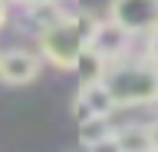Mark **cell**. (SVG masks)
I'll return each mask as SVG.
<instances>
[{
    "mask_svg": "<svg viewBox=\"0 0 158 152\" xmlns=\"http://www.w3.org/2000/svg\"><path fill=\"white\" fill-rule=\"evenodd\" d=\"M96 27H99V20L89 10L69 13V17H63L59 23H53L49 30L40 33V50H43V56H46L53 66L73 70L79 63V56L89 50Z\"/></svg>",
    "mask_w": 158,
    "mask_h": 152,
    "instance_id": "cell-1",
    "label": "cell"
},
{
    "mask_svg": "<svg viewBox=\"0 0 158 152\" xmlns=\"http://www.w3.org/2000/svg\"><path fill=\"white\" fill-rule=\"evenodd\" d=\"M106 89L115 106H145L158 102V66L155 63H106Z\"/></svg>",
    "mask_w": 158,
    "mask_h": 152,
    "instance_id": "cell-2",
    "label": "cell"
},
{
    "mask_svg": "<svg viewBox=\"0 0 158 152\" xmlns=\"http://www.w3.org/2000/svg\"><path fill=\"white\" fill-rule=\"evenodd\" d=\"M109 20L132 33H152L158 30V0H112Z\"/></svg>",
    "mask_w": 158,
    "mask_h": 152,
    "instance_id": "cell-3",
    "label": "cell"
},
{
    "mask_svg": "<svg viewBox=\"0 0 158 152\" xmlns=\"http://www.w3.org/2000/svg\"><path fill=\"white\" fill-rule=\"evenodd\" d=\"M125 46H128V33L118 27V23L112 20H99L96 33H92V43H89V50L96 53V56H102L106 63H118L122 56H125Z\"/></svg>",
    "mask_w": 158,
    "mask_h": 152,
    "instance_id": "cell-4",
    "label": "cell"
},
{
    "mask_svg": "<svg viewBox=\"0 0 158 152\" xmlns=\"http://www.w3.org/2000/svg\"><path fill=\"white\" fill-rule=\"evenodd\" d=\"M40 73V60L27 50H10L0 56V80L10 83V86H23V83H33Z\"/></svg>",
    "mask_w": 158,
    "mask_h": 152,
    "instance_id": "cell-5",
    "label": "cell"
},
{
    "mask_svg": "<svg viewBox=\"0 0 158 152\" xmlns=\"http://www.w3.org/2000/svg\"><path fill=\"white\" fill-rule=\"evenodd\" d=\"M79 96L86 99L89 112H92V116H99V119H109V116L115 112V99H112V93L106 89V83H102V80L86 83V86L79 89Z\"/></svg>",
    "mask_w": 158,
    "mask_h": 152,
    "instance_id": "cell-6",
    "label": "cell"
},
{
    "mask_svg": "<svg viewBox=\"0 0 158 152\" xmlns=\"http://www.w3.org/2000/svg\"><path fill=\"white\" fill-rule=\"evenodd\" d=\"M115 142L122 152H155L148 126H122L115 129Z\"/></svg>",
    "mask_w": 158,
    "mask_h": 152,
    "instance_id": "cell-7",
    "label": "cell"
},
{
    "mask_svg": "<svg viewBox=\"0 0 158 152\" xmlns=\"http://www.w3.org/2000/svg\"><path fill=\"white\" fill-rule=\"evenodd\" d=\"M30 10H33V23L40 27V33H43V30H49L53 23H59L63 17H66V13L59 10V3H56V0H43V3H33Z\"/></svg>",
    "mask_w": 158,
    "mask_h": 152,
    "instance_id": "cell-8",
    "label": "cell"
},
{
    "mask_svg": "<svg viewBox=\"0 0 158 152\" xmlns=\"http://www.w3.org/2000/svg\"><path fill=\"white\" fill-rule=\"evenodd\" d=\"M73 70L82 73V80H86V83H96V80H102V73H106V60H102V56H96L92 50H86Z\"/></svg>",
    "mask_w": 158,
    "mask_h": 152,
    "instance_id": "cell-9",
    "label": "cell"
},
{
    "mask_svg": "<svg viewBox=\"0 0 158 152\" xmlns=\"http://www.w3.org/2000/svg\"><path fill=\"white\" fill-rule=\"evenodd\" d=\"M112 136V129H109V122L106 119H89V122H82L79 126V139H82V145H96V142H102V139H109Z\"/></svg>",
    "mask_w": 158,
    "mask_h": 152,
    "instance_id": "cell-10",
    "label": "cell"
},
{
    "mask_svg": "<svg viewBox=\"0 0 158 152\" xmlns=\"http://www.w3.org/2000/svg\"><path fill=\"white\" fill-rule=\"evenodd\" d=\"M89 152H122V149H118V142H115V132H112L109 139L96 142V145H89Z\"/></svg>",
    "mask_w": 158,
    "mask_h": 152,
    "instance_id": "cell-11",
    "label": "cell"
},
{
    "mask_svg": "<svg viewBox=\"0 0 158 152\" xmlns=\"http://www.w3.org/2000/svg\"><path fill=\"white\" fill-rule=\"evenodd\" d=\"M148 56H152V63L158 66V30L148 33Z\"/></svg>",
    "mask_w": 158,
    "mask_h": 152,
    "instance_id": "cell-12",
    "label": "cell"
},
{
    "mask_svg": "<svg viewBox=\"0 0 158 152\" xmlns=\"http://www.w3.org/2000/svg\"><path fill=\"white\" fill-rule=\"evenodd\" d=\"M148 132H152V145L158 149V122H152V126H148Z\"/></svg>",
    "mask_w": 158,
    "mask_h": 152,
    "instance_id": "cell-13",
    "label": "cell"
},
{
    "mask_svg": "<svg viewBox=\"0 0 158 152\" xmlns=\"http://www.w3.org/2000/svg\"><path fill=\"white\" fill-rule=\"evenodd\" d=\"M7 23V0H0V27Z\"/></svg>",
    "mask_w": 158,
    "mask_h": 152,
    "instance_id": "cell-14",
    "label": "cell"
},
{
    "mask_svg": "<svg viewBox=\"0 0 158 152\" xmlns=\"http://www.w3.org/2000/svg\"><path fill=\"white\" fill-rule=\"evenodd\" d=\"M23 3H30V7H33V3H43V0H23Z\"/></svg>",
    "mask_w": 158,
    "mask_h": 152,
    "instance_id": "cell-15",
    "label": "cell"
},
{
    "mask_svg": "<svg viewBox=\"0 0 158 152\" xmlns=\"http://www.w3.org/2000/svg\"><path fill=\"white\" fill-rule=\"evenodd\" d=\"M155 152H158V149H155Z\"/></svg>",
    "mask_w": 158,
    "mask_h": 152,
    "instance_id": "cell-16",
    "label": "cell"
}]
</instances>
